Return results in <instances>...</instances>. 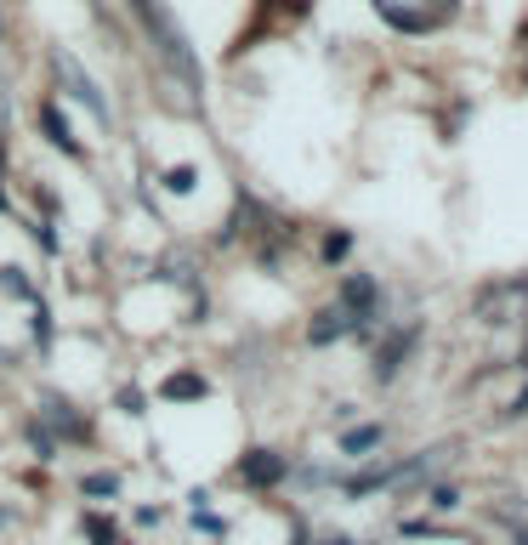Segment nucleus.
Instances as JSON below:
<instances>
[{"mask_svg": "<svg viewBox=\"0 0 528 545\" xmlns=\"http://www.w3.org/2000/svg\"><path fill=\"white\" fill-rule=\"evenodd\" d=\"M80 489H86L91 500H114V494H120V472H91Z\"/></svg>", "mask_w": 528, "mask_h": 545, "instance_id": "nucleus-8", "label": "nucleus"}, {"mask_svg": "<svg viewBox=\"0 0 528 545\" xmlns=\"http://www.w3.org/2000/svg\"><path fill=\"white\" fill-rule=\"evenodd\" d=\"M375 443H381V426H358V432L341 438V449H347V455H364V449H375Z\"/></svg>", "mask_w": 528, "mask_h": 545, "instance_id": "nucleus-10", "label": "nucleus"}, {"mask_svg": "<svg viewBox=\"0 0 528 545\" xmlns=\"http://www.w3.org/2000/svg\"><path fill=\"white\" fill-rule=\"evenodd\" d=\"M324 545H352V540H324Z\"/></svg>", "mask_w": 528, "mask_h": 545, "instance_id": "nucleus-11", "label": "nucleus"}, {"mask_svg": "<svg viewBox=\"0 0 528 545\" xmlns=\"http://www.w3.org/2000/svg\"><path fill=\"white\" fill-rule=\"evenodd\" d=\"M159 398H165V404H188V398H205V375H194V370L171 375V381L159 387Z\"/></svg>", "mask_w": 528, "mask_h": 545, "instance_id": "nucleus-6", "label": "nucleus"}, {"mask_svg": "<svg viewBox=\"0 0 528 545\" xmlns=\"http://www.w3.org/2000/svg\"><path fill=\"white\" fill-rule=\"evenodd\" d=\"M381 6V18H392L398 29H438L449 12H455V0H375Z\"/></svg>", "mask_w": 528, "mask_h": 545, "instance_id": "nucleus-1", "label": "nucleus"}, {"mask_svg": "<svg viewBox=\"0 0 528 545\" xmlns=\"http://www.w3.org/2000/svg\"><path fill=\"white\" fill-rule=\"evenodd\" d=\"M194 182H199L194 165H171L165 171V194H194Z\"/></svg>", "mask_w": 528, "mask_h": 545, "instance_id": "nucleus-9", "label": "nucleus"}, {"mask_svg": "<svg viewBox=\"0 0 528 545\" xmlns=\"http://www.w3.org/2000/svg\"><path fill=\"white\" fill-rule=\"evenodd\" d=\"M40 125H46V137H52V148H63V154H69V159H80V154H86V148L74 142L69 120L57 114V103H46V108H40Z\"/></svg>", "mask_w": 528, "mask_h": 545, "instance_id": "nucleus-5", "label": "nucleus"}, {"mask_svg": "<svg viewBox=\"0 0 528 545\" xmlns=\"http://www.w3.org/2000/svg\"><path fill=\"white\" fill-rule=\"evenodd\" d=\"M46 432H52V443H86L91 426L80 421V409L63 404V398H46Z\"/></svg>", "mask_w": 528, "mask_h": 545, "instance_id": "nucleus-3", "label": "nucleus"}, {"mask_svg": "<svg viewBox=\"0 0 528 545\" xmlns=\"http://www.w3.org/2000/svg\"><path fill=\"white\" fill-rule=\"evenodd\" d=\"M80 528H86V540H91V545H120V528L108 523L103 511H86V523H80Z\"/></svg>", "mask_w": 528, "mask_h": 545, "instance_id": "nucleus-7", "label": "nucleus"}, {"mask_svg": "<svg viewBox=\"0 0 528 545\" xmlns=\"http://www.w3.org/2000/svg\"><path fill=\"white\" fill-rule=\"evenodd\" d=\"M284 472H290V466H284V455H273V449H250V455L239 460V483H250V489H273Z\"/></svg>", "mask_w": 528, "mask_h": 545, "instance_id": "nucleus-4", "label": "nucleus"}, {"mask_svg": "<svg viewBox=\"0 0 528 545\" xmlns=\"http://www.w3.org/2000/svg\"><path fill=\"white\" fill-rule=\"evenodd\" d=\"M57 74H63V86L74 91V103H86L91 114H97V125H108V120H114V114H108V103H103V91H97V80H91V74L80 69L74 57H63V52H57Z\"/></svg>", "mask_w": 528, "mask_h": 545, "instance_id": "nucleus-2", "label": "nucleus"}]
</instances>
